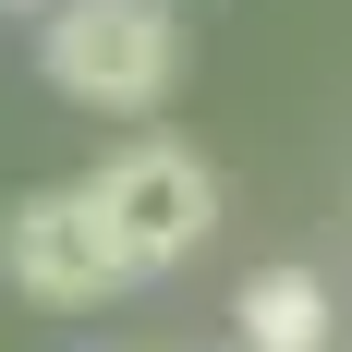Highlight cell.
<instances>
[{"label":"cell","instance_id":"1","mask_svg":"<svg viewBox=\"0 0 352 352\" xmlns=\"http://www.w3.org/2000/svg\"><path fill=\"white\" fill-rule=\"evenodd\" d=\"M36 73L73 109L146 122L182 85V0H49L36 12Z\"/></svg>","mask_w":352,"mask_h":352},{"label":"cell","instance_id":"2","mask_svg":"<svg viewBox=\"0 0 352 352\" xmlns=\"http://www.w3.org/2000/svg\"><path fill=\"white\" fill-rule=\"evenodd\" d=\"M85 195H98V219H109V243H122L134 280H170V267H195L219 243V170L195 146H170V134L109 146L98 170H85Z\"/></svg>","mask_w":352,"mask_h":352},{"label":"cell","instance_id":"3","mask_svg":"<svg viewBox=\"0 0 352 352\" xmlns=\"http://www.w3.org/2000/svg\"><path fill=\"white\" fill-rule=\"evenodd\" d=\"M0 280L25 292V304H49V316H98L109 292H134V267L109 243L98 195L85 182H49L25 207H0Z\"/></svg>","mask_w":352,"mask_h":352},{"label":"cell","instance_id":"4","mask_svg":"<svg viewBox=\"0 0 352 352\" xmlns=\"http://www.w3.org/2000/svg\"><path fill=\"white\" fill-rule=\"evenodd\" d=\"M231 352H340V292L304 255H267L231 292Z\"/></svg>","mask_w":352,"mask_h":352},{"label":"cell","instance_id":"5","mask_svg":"<svg viewBox=\"0 0 352 352\" xmlns=\"http://www.w3.org/2000/svg\"><path fill=\"white\" fill-rule=\"evenodd\" d=\"M0 12H49V0H0Z\"/></svg>","mask_w":352,"mask_h":352}]
</instances>
